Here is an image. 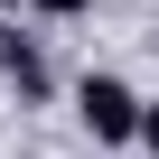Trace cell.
Returning a JSON list of instances; mask_svg holds the SVG:
<instances>
[{
	"instance_id": "6da1fadb",
	"label": "cell",
	"mask_w": 159,
	"mask_h": 159,
	"mask_svg": "<svg viewBox=\"0 0 159 159\" xmlns=\"http://www.w3.org/2000/svg\"><path fill=\"white\" fill-rule=\"evenodd\" d=\"M75 112H84L94 140H140V94L122 75H84V84H75Z\"/></svg>"
},
{
	"instance_id": "7a4b0ae2",
	"label": "cell",
	"mask_w": 159,
	"mask_h": 159,
	"mask_svg": "<svg viewBox=\"0 0 159 159\" xmlns=\"http://www.w3.org/2000/svg\"><path fill=\"white\" fill-rule=\"evenodd\" d=\"M0 75H10V84L38 103L47 94V56H38V38H19V28H0Z\"/></svg>"
},
{
	"instance_id": "3957f363",
	"label": "cell",
	"mask_w": 159,
	"mask_h": 159,
	"mask_svg": "<svg viewBox=\"0 0 159 159\" xmlns=\"http://www.w3.org/2000/svg\"><path fill=\"white\" fill-rule=\"evenodd\" d=\"M28 10H47V19H75V10H84V0H28Z\"/></svg>"
},
{
	"instance_id": "277c9868",
	"label": "cell",
	"mask_w": 159,
	"mask_h": 159,
	"mask_svg": "<svg viewBox=\"0 0 159 159\" xmlns=\"http://www.w3.org/2000/svg\"><path fill=\"white\" fill-rule=\"evenodd\" d=\"M140 140H150V150H159V103H140Z\"/></svg>"
}]
</instances>
